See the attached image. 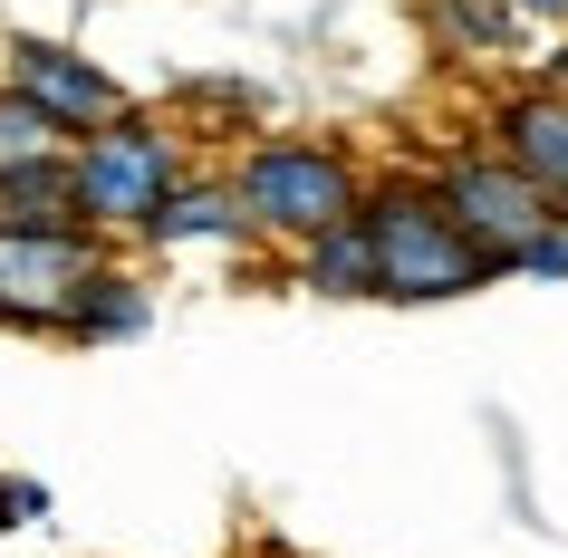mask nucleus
Here are the masks:
<instances>
[{"mask_svg": "<svg viewBox=\"0 0 568 558\" xmlns=\"http://www.w3.org/2000/svg\"><path fill=\"white\" fill-rule=\"evenodd\" d=\"M473 135L501 164H520V174L549 193V203H568V88H539V78H510V88L481 97Z\"/></svg>", "mask_w": 568, "mask_h": 558, "instance_id": "6e6552de", "label": "nucleus"}, {"mask_svg": "<svg viewBox=\"0 0 568 558\" xmlns=\"http://www.w3.org/2000/svg\"><path fill=\"white\" fill-rule=\"evenodd\" d=\"M520 10H530L539 30H568V0H520Z\"/></svg>", "mask_w": 568, "mask_h": 558, "instance_id": "f3484780", "label": "nucleus"}, {"mask_svg": "<svg viewBox=\"0 0 568 558\" xmlns=\"http://www.w3.org/2000/svg\"><path fill=\"white\" fill-rule=\"evenodd\" d=\"M106 251H125L97 222H49V232H0V327L10 337H59L68 290L88 280Z\"/></svg>", "mask_w": 568, "mask_h": 558, "instance_id": "20e7f679", "label": "nucleus"}, {"mask_svg": "<svg viewBox=\"0 0 568 558\" xmlns=\"http://www.w3.org/2000/svg\"><path fill=\"white\" fill-rule=\"evenodd\" d=\"M68 145H78V135H68L39 97H20L10 78H0V174H10V164H59Z\"/></svg>", "mask_w": 568, "mask_h": 558, "instance_id": "4468645a", "label": "nucleus"}, {"mask_svg": "<svg viewBox=\"0 0 568 558\" xmlns=\"http://www.w3.org/2000/svg\"><path fill=\"white\" fill-rule=\"evenodd\" d=\"M49 222H78V183L59 164H10L0 174V232H49Z\"/></svg>", "mask_w": 568, "mask_h": 558, "instance_id": "ddd939ff", "label": "nucleus"}, {"mask_svg": "<svg viewBox=\"0 0 568 558\" xmlns=\"http://www.w3.org/2000/svg\"><path fill=\"white\" fill-rule=\"evenodd\" d=\"M0 78H10L20 97H39L68 135H97L106 116H125V106H135V97H125V78H116L106 59H88L78 39H49V30H10V39H0Z\"/></svg>", "mask_w": 568, "mask_h": 558, "instance_id": "0eeeda50", "label": "nucleus"}, {"mask_svg": "<svg viewBox=\"0 0 568 558\" xmlns=\"http://www.w3.org/2000/svg\"><path fill=\"white\" fill-rule=\"evenodd\" d=\"M241 183V203H251V222H261L270 251H300V241H318L328 222H347V212H366V183H376V164H366L347 135H251V145L222 154Z\"/></svg>", "mask_w": 568, "mask_h": 558, "instance_id": "f03ea898", "label": "nucleus"}, {"mask_svg": "<svg viewBox=\"0 0 568 558\" xmlns=\"http://www.w3.org/2000/svg\"><path fill=\"white\" fill-rule=\"evenodd\" d=\"M510 280H549V290H568V203L530 232V251L510 261Z\"/></svg>", "mask_w": 568, "mask_h": 558, "instance_id": "2eb2a0df", "label": "nucleus"}, {"mask_svg": "<svg viewBox=\"0 0 568 558\" xmlns=\"http://www.w3.org/2000/svg\"><path fill=\"white\" fill-rule=\"evenodd\" d=\"M415 20L444 68H530V49L549 39L520 0H424Z\"/></svg>", "mask_w": 568, "mask_h": 558, "instance_id": "1a4fd4ad", "label": "nucleus"}, {"mask_svg": "<svg viewBox=\"0 0 568 558\" xmlns=\"http://www.w3.org/2000/svg\"><path fill=\"white\" fill-rule=\"evenodd\" d=\"M125 251H145V261H241V251H270V241L251 222V203H241L232 164H193Z\"/></svg>", "mask_w": 568, "mask_h": 558, "instance_id": "423d86ee", "label": "nucleus"}, {"mask_svg": "<svg viewBox=\"0 0 568 558\" xmlns=\"http://www.w3.org/2000/svg\"><path fill=\"white\" fill-rule=\"evenodd\" d=\"M290 290L328 298V308H366V298H376V241H366V212H347V222H328L318 241L290 251Z\"/></svg>", "mask_w": 568, "mask_h": 558, "instance_id": "9b49d317", "label": "nucleus"}, {"mask_svg": "<svg viewBox=\"0 0 568 558\" xmlns=\"http://www.w3.org/2000/svg\"><path fill=\"white\" fill-rule=\"evenodd\" d=\"M193 164H203V145L183 135V116H164V106H125V116H106L97 135H78V145H68L78 222L135 241V232L154 222V203H164Z\"/></svg>", "mask_w": 568, "mask_h": 558, "instance_id": "7ed1b4c3", "label": "nucleus"}, {"mask_svg": "<svg viewBox=\"0 0 568 558\" xmlns=\"http://www.w3.org/2000/svg\"><path fill=\"white\" fill-rule=\"evenodd\" d=\"M261 558H308V549H290V539H261Z\"/></svg>", "mask_w": 568, "mask_h": 558, "instance_id": "a211bd4d", "label": "nucleus"}, {"mask_svg": "<svg viewBox=\"0 0 568 558\" xmlns=\"http://www.w3.org/2000/svg\"><path fill=\"white\" fill-rule=\"evenodd\" d=\"M174 116H183V135H193L203 154H232V145L261 135L270 88H261V78H183V88H174Z\"/></svg>", "mask_w": 568, "mask_h": 558, "instance_id": "f8f14e48", "label": "nucleus"}, {"mask_svg": "<svg viewBox=\"0 0 568 558\" xmlns=\"http://www.w3.org/2000/svg\"><path fill=\"white\" fill-rule=\"evenodd\" d=\"M424 174H434V193L463 212V232H473L481 251H501V270L520 261V251H530V232L559 212L530 174H520V164H501V154L481 145V135H473V145H453V154H434Z\"/></svg>", "mask_w": 568, "mask_h": 558, "instance_id": "39448f33", "label": "nucleus"}, {"mask_svg": "<svg viewBox=\"0 0 568 558\" xmlns=\"http://www.w3.org/2000/svg\"><path fill=\"white\" fill-rule=\"evenodd\" d=\"M366 241H376V298L386 308H444V298H481L510 270L501 251H481L463 232V212L434 193L424 164H376L366 183Z\"/></svg>", "mask_w": 568, "mask_h": 558, "instance_id": "f257e3e1", "label": "nucleus"}, {"mask_svg": "<svg viewBox=\"0 0 568 558\" xmlns=\"http://www.w3.org/2000/svg\"><path fill=\"white\" fill-rule=\"evenodd\" d=\"M154 327V270L125 261V251H106V261L68 290L59 308V347H135Z\"/></svg>", "mask_w": 568, "mask_h": 558, "instance_id": "9d476101", "label": "nucleus"}, {"mask_svg": "<svg viewBox=\"0 0 568 558\" xmlns=\"http://www.w3.org/2000/svg\"><path fill=\"white\" fill-rule=\"evenodd\" d=\"M251 558H261V549H251Z\"/></svg>", "mask_w": 568, "mask_h": 558, "instance_id": "6ab92c4d", "label": "nucleus"}, {"mask_svg": "<svg viewBox=\"0 0 568 558\" xmlns=\"http://www.w3.org/2000/svg\"><path fill=\"white\" fill-rule=\"evenodd\" d=\"M49 481L39 471H0V539H20V529H49Z\"/></svg>", "mask_w": 568, "mask_h": 558, "instance_id": "dca6fc26", "label": "nucleus"}]
</instances>
